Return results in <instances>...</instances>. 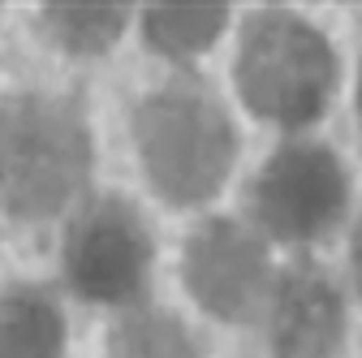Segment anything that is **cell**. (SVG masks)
I'll return each instance as SVG.
<instances>
[{
    "mask_svg": "<svg viewBox=\"0 0 362 358\" xmlns=\"http://www.w3.org/2000/svg\"><path fill=\"white\" fill-rule=\"evenodd\" d=\"M86 125L65 100L18 96L0 108V195L13 216H57L86 182Z\"/></svg>",
    "mask_w": 362,
    "mask_h": 358,
    "instance_id": "cell-1",
    "label": "cell"
},
{
    "mask_svg": "<svg viewBox=\"0 0 362 358\" xmlns=\"http://www.w3.org/2000/svg\"><path fill=\"white\" fill-rule=\"evenodd\" d=\"M139 147L164 199L199 203L216 195L233 164V125L216 96L194 82H177L139 108Z\"/></svg>",
    "mask_w": 362,
    "mask_h": 358,
    "instance_id": "cell-2",
    "label": "cell"
},
{
    "mask_svg": "<svg viewBox=\"0 0 362 358\" xmlns=\"http://www.w3.org/2000/svg\"><path fill=\"white\" fill-rule=\"evenodd\" d=\"M238 82L246 104L259 117H272L281 125H302L324 112L337 82V61L310 22L267 9L255 13L246 26Z\"/></svg>",
    "mask_w": 362,
    "mask_h": 358,
    "instance_id": "cell-3",
    "label": "cell"
},
{
    "mask_svg": "<svg viewBox=\"0 0 362 358\" xmlns=\"http://www.w3.org/2000/svg\"><path fill=\"white\" fill-rule=\"evenodd\" d=\"M151 267V242L139 212L121 199L90 203L65 238L69 285L90 302H129L139 298Z\"/></svg>",
    "mask_w": 362,
    "mask_h": 358,
    "instance_id": "cell-4",
    "label": "cell"
},
{
    "mask_svg": "<svg viewBox=\"0 0 362 358\" xmlns=\"http://www.w3.org/2000/svg\"><path fill=\"white\" fill-rule=\"evenodd\" d=\"M345 168L328 147L315 143H289L267 160V168L255 182V216L285 238L306 242L337 225L345 207Z\"/></svg>",
    "mask_w": 362,
    "mask_h": 358,
    "instance_id": "cell-5",
    "label": "cell"
},
{
    "mask_svg": "<svg viewBox=\"0 0 362 358\" xmlns=\"http://www.w3.org/2000/svg\"><path fill=\"white\" fill-rule=\"evenodd\" d=\"M190 294L220 320H250L267 294L263 246L229 220L203 225L186 246Z\"/></svg>",
    "mask_w": 362,
    "mask_h": 358,
    "instance_id": "cell-6",
    "label": "cell"
},
{
    "mask_svg": "<svg viewBox=\"0 0 362 358\" xmlns=\"http://www.w3.org/2000/svg\"><path fill=\"white\" fill-rule=\"evenodd\" d=\"M345 337V311L332 281L310 263L281 277L272 298V350L276 358H332Z\"/></svg>",
    "mask_w": 362,
    "mask_h": 358,
    "instance_id": "cell-7",
    "label": "cell"
},
{
    "mask_svg": "<svg viewBox=\"0 0 362 358\" xmlns=\"http://www.w3.org/2000/svg\"><path fill=\"white\" fill-rule=\"evenodd\" d=\"M65 324L43 289L0 294V358H61Z\"/></svg>",
    "mask_w": 362,
    "mask_h": 358,
    "instance_id": "cell-8",
    "label": "cell"
},
{
    "mask_svg": "<svg viewBox=\"0 0 362 358\" xmlns=\"http://www.w3.org/2000/svg\"><path fill=\"white\" fill-rule=\"evenodd\" d=\"M224 9L220 5H164L147 9V39L156 52L168 57H194L220 35Z\"/></svg>",
    "mask_w": 362,
    "mask_h": 358,
    "instance_id": "cell-9",
    "label": "cell"
},
{
    "mask_svg": "<svg viewBox=\"0 0 362 358\" xmlns=\"http://www.w3.org/2000/svg\"><path fill=\"white\" fill-rule=\"evenodd\" d=\"M112 358H194V345L173 316L143 311L112 333Z\"/></svg>",
    "mask_w": 362,
    "mask_h": 358,
    "instance_id": "cell-10",
    "label": "cell"
},
{
    "mask_svg": "<svg viewBox=\"0 0 362 358\" xmlns=\"http://www.w3.org/2000/svg\"><path fill=\"white\" fill-rule=\"evenodd\" d=\"M43 26L57 43L74 52H104L125 26V9H100V5H57L43 9Z\"/></svg>",
    "mask_w": 362,
    "mask_h": 358,
    "instance_id": "cell-11",
    "label": "cell"
},
{
    "mask_svg": "<svg viewBox=\"0 0 362 358\" xmlns=\"http://www.w3.org/2000/svg\"><path fill=\"white\" fill-rule=\"evenodd\" d=\"M354 267H358V285H362V225H358V238H354Z\"/></svg>",
    "mask_w": 362,
    "mask_h": 358,
    "instance_id": "cell-12",
    "label": "cell"
},
{
    "mask_svg": "<svg viewBox=\"0 0 362 358\" xmlns=\"http://www.w3.org/2000/svg\"><path fill=\"white\" fill-rule=\"evenodd\" d=\"M358 104H362V86H358Z\"/></svg>",
    "mask_w": 362,
    "mask_h": 358,
    "instance_id": "cell-13",
    "label": "cell"
}]
</instances>
